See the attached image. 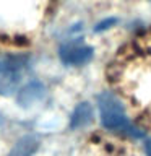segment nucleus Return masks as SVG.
I'll return each instance as SVG.
<instances>
[{"label": "nucleus", "mask_w": 151, "mask_h": 156, "mask_svg": "<svg viewBox=\"0 0 151 156\" xmlns=\"http://www.w3.org/2000/svg\"><path fill=\"white\" fill-rule=\"evenodd\" d=\"M99 114H101V122L106 129L109 130H115V132H124V133H128L132 136H143V133L135 129L133 125L130 124L128 117H127L124 106L120 104V101L117 99L114 94L111 93H102L99 96Z\"/></svg>", "instance_id": "obj_1"}, {"label": "nucleus", "mask_w": 151, "mask_h": 156, "mask_svg": "<svg viewBox=\"0 0 151 156\" xmlns=\"http://www.w3.org/2000/svg\"><path fill=\"white\" fill-rule=\"evenodd\" d=\"M29 70L28 55L0 57V94L10 96L18 90L24 75Z\"/></svg>", "instance_id": "obj_2"}, {"label": "nucleus", "mask_w": 151, "mask_h": 156, "mask_svg": "<svg viewBox=\"0 0 151 156\" xmlns=\"http://www.w3.org/2000/svg\"><path fill=\"white\" fill-rule=\"evenodd\" d=\"M58 55L60 60L67 65H85L93 58V47L86 46L81 41H70L60 47Z\"/></svg>", "instance_id": "obj_3"}, {"label": "nucleus", "mask_w": 151, "mask_h": 156, "mask_svg": "<svg viewBox=\"0 0 151 156\" xmlns=\"http://www.w3.org/2000/svg\"><path fill=\"white\" fill-rule=\"evenodd\" d=\"M42 96H44V86L37 81H33L24 88H21V91L18 94V102L21 106H31L36 104Z\"/></svg>", "instance_id": "obj_4"}, {"label": "nucleus", "mask_w": 151, "mask_h": 156, "mask_svg": "<svg viewBox=\"0 0 151 156\" xmlns=\"http://www.w3.org/2000/svg\"><path fill=\"white\" fill-rule=\"evenodd\" d=\"M39 148V138L34 135H26L16 141L8 156H33Z\"/></svg>", "instance_id": "obj_5"}, {"label": "nucleus", "mask_w": 151, "mask_h": 156, "mask_svg": "<svg viewBox=\"0 0 151 156\" xmlns=\"http://www.w3.org/2000/svg\"><path fill=\"white\" fill-rule=\"evenodd\" d=\"M91 120H93V107L88 104V102H81V104L73 111L70 127L72 129H80V127L88 125Z\"/></svg>", "instance_id": "obj_6"}, {"label": "nucleus", "mask_w": 151, "mask_h": 156, "mask_svg": "<svg viewBox=\"0 0 151 156\" xmlns=\"http://www.w3.org/2000/svg\"><path fill=\"white\" fill-rule=\"evenodd\" d=\"M145 150H146V154L151 156V140H146V143H145Z\"/></svg>", "instance_id": "obj_7"}, {"label": "nucleus", "mask_w": 151, "mask_h": 156, "mask_svg": "<svg viewBox=\"0 0 151 156\" xmlns=\"http://www.w3.org/2000/svg\"><path fill=\"white\" fill-rule=\"evenodd\" d=\"M0 125H2V115H0Z\"/></svg>", "instance_id": "obj_8"}]
</instances>
